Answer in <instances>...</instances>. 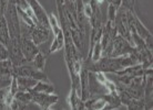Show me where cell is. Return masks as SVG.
I'll use <instances>...</instances> for the list:
<instances>
[{
    "label": "cell",
    "mask_w": 153,
    "mask_h": 110,
    "mask_svg": "<svg viewBox=\"0 0 153 110\" xmlns=\"http://www.w3.org/2000/svg\"><path fill=\"white\" fill-rule=\"evenodd\" d=\"M13 76H26V77H31L37 80L50 82L48 76L43 73V71L37 69L31 63H26L20 66H13Z\"/></svg>",
    "instance_id": "obj_1"
},
{
    "label": "cell",
    "mask_w": 153,
    "mask_h": 110,
    "mask_svg": "<svg viewBox=\"0 0 153 110\" xmlns=\"http://www.w3.org/2000/svg\"><path fill=\"white\" fill-rule=\"evenodd\" d=\"M32 96V103L39 106L41 109H50L54 106L59 100V96L54 94H45V93H36V91L29 90Z\"/></svg>",
    "instance_id": "obj_2"
},
{
    "label": "cell",
    "mask_w": 153,
    "mask_h": 110,
    "mask_svg": "<svg viewBox=\"0 0 153 110\" xmlns=\"http://www.w3.org/2000/svg\"><path fill=\"white\" fill-rule=\"evenodd\" d=\"M13 77V64L10 58L0 61V89L10 86Z\"/></svg>",
    "instance_id": "obj_3"
},
{
    "label": "cell",
    "mask_w": 153,
    "mask_h": 110,
    "mask_svg": "<svg viewBox=\"0 0 153 110\" xmlns=\"http://www.w3.org/2000/svg\"><path fill=\"white\" fill-rule=\"evenodd\" d=\"M134 51V46L131 44L130 42L126 40V39L121 36V35H117L113 40V49H112V53L110 56H121V55H126L130 54Z\"/></svg>",
    "instance_id": "obj_4"
},
{
    "label": "cell",
    "mask_w": 153,
    "mask_h": 110,
    "mask_svg": "<svg viewBox=\"0 0 153 110\" xmlns=\"http://www.w3.org/2000/svg\"><path fill=\"white\" fill-rule=\"evenodd\" d=\"M50 36V28H47L42 24H36L31 28L30 39L33 41L36 45H41L42 43H46Z\"/></svg>",
    "instance_id": "obj_5"
},
{
    "label": "cell",
    "mask_w": 153,
    "mask_h": 110,
    "mask_svg": "<svg viewBox=\"0 0 153 110\" xmlns=\"http://www.w3.org/2000/svg\"><path fill=\"white\" fill-rule=\"evenodd\" d=\"M29 7L32 9V11L36 15V19L38 21L39 24H42L47 28H50L49 25V17L47 15L46 10L43 9L41 4L39 2L38 0H27Z\"/></svg>",
    "instance_id": "obj_6"
},
{
    "label": "cell",
    "mask_w": 153,
    "mask_h": 110,
    "mask_svg": "<svg viewBox=\"0 0 153 110\" xmlns=\"http://www.w3.org/2000/svg\"><path fill=\"white\" fill-rule=\"evenodd\" d=\"M21 51L27 62L30 63L40 50L39 46L36 45L30 38H21Z\"/></svg>",
    "instance_id": "obj_7"
},
{
    "label": "cell",
    "mask_w": 153,
    "mask_h": 110,
    "mask_svg": "<svg viewBox=\"0 0 153 110\" xmlns=\"http://www.w3.org/2000/svg\"><path fill=\"white\" fill-rule=\"evenodd\" d=\"M6 11L0 9V43L9 47L10 45V34H9V28L6 19Z\"/></svg>",
    "instance_id": "obj_8"
},
{
    "label": "cell",
    "mask_w": 153,
    "mask_h": 110,
    "mask_svg": "<svg viewBox=\"0 0 153 110\" xmlns=\"http://www.w3.org/2000/svg\"><path fill=\"white\" fill-rule=\"evenodd\" d=\"M15 77L17 78L19 90H23V91L32 89L36 86L37 82H38L37 79H33L31 77H26V76H15Z\"/></svg>",
    "instance_id": "obj_9"
},
{
    "label": "cell",
    "mask_w": 153,
    "mask_h": 110,
    "mask_svg": "<svg viewBox=\"0 0 153 110\" xmlns=\"http://www.w3.org/2000/svg\"><path fill=\"white\" fill-rule=\"evenodd\" d=\"M36 93H45V94H54V86L51 82H46V80H38L36 86L32 89H30Z\"/></svg>",
    "instance_id": "obj_10"
},
{
    "label": "cell",
    "mask_w": 153,
    "mask_h": 110,
    "mask_svg": "<svg viewBox=\"0 0 153 110\" xmlns=\"http://www.w3.org/2000/svg\"><path fill=\"white\" fill-rule=\"evenodd\" d=\"M63 46H65V35H63V30H62L59 33L54 34L53 42L51 43V46L49 49V54L60 51L63 49Z\"/></svg>",
    "instance_id": "obj_11"
},
{
    "label": "cell",
    "mask_w": 153,
    "mask_h": 110,
    "mask_svg": "<svg viewBox=\"0 0 153 110\" xmlns=\"http://www.w3.org/2000/svg\"><path fill=\"white\" fill-rule=\"evenodd\" d=\"M46 62H47V56L42 53L41 51H39L38 53H37V55L33 57V60H32L30 63L35 66L36 68L39 69V71H45Z\"/></svg>",
    "instance_id": "obj_12"
},
{
    "label": "cell",
    "mask_w": 153,
    "mask_h": 110,
    "mask_svg": "<svg viewBox=\"0 0 153 110\" xmlns=\"http://www.w3.org/2000/svg\"><path fill=\"white\" fill-rule=\"evenodd\" d=\"M89 57H90V61L91 62H97L98 60H100L102 57V45H101L100 41L97 42L96 44L90 49Z\"/></svg>",
    "instance_id": "obj_13"
},
{
    "label": "cell",
    "mask_w": 153,
    "mask_h": 110,
    "mask_svg": "<svg viewBox=\"0 0 153 110\" xmlns=\"http://www.w3.org/2000/svg\"><path fill=\"white\" fill-rule=\"evenodd\" d=\"M48 17H49L50 30L53 32V35L59 33L60 31H62V28H61V25L59 24V22H58V19H57V17H56V15L50 13V15H48Z\"/></svg>",
    "instance_id": "obj_14"
},
{
    "label": "cell",
    "mask_w": 153,
    "mask_h": 110,
    "mask_svg": "<svg viewBox=\"0 0 153 110\" xmlns=\"http://www.w3.org/2000/svg\"><path fill=\"white\" fill-rule=\"evenodd\" d=\"M9 56H10V54H9V49H8L6 45H4L2 43H0V61L8 60Z\"/></svg>",
    "instance_id": "obj_15"
},
{
    "label": "cell",
    "mask_w": 153,
    "mask_h": 110,
    "mask_svg": "<svg viewBox=\"0 0 153 110\" xmlns=\"http://www.w3.org/2000/svg\"><path fill=\"white\" fill-rule=\"evenodd\" d=\"M117 11H118V9L113 4H109V8H108V21H113L114 22Z\"/></svg>",
    "instance_id": "obj_16"
},
{
    "label": "cell",
    "mask_w": 153,
    "mask_h": 110,
    "mask_svg": "<svg viewBox=\"0 0 153 110\" xmlns=\"http://www.w3.org/2000/svg\"><path fill=\"white\" fill-rule=\"evenodd\" d=\"M18 90H19V88H18V83H17V78H16L15 76L12 77L11 79V83H10V86H9V91L11 93L12 95H15L18 93Z\"/></svg>",
    "instance_id": "obj_17"
},
{
    "label": "cell",
    "mask_w": 153,
    "mask_h": 110,
    "mask_svg": "<svg viewBox=\"0 0 153 110\" xmlns=\"http://www.w3.org/2000/svg\"><path fill=\"white\" fill-rule=\"evenodd\" d=\"M108 2L110 4H113L117 9H119V8L122 6V0H108Z\"/></svg>",
    "instance_id": "obj_18"
},
{
    "label": "cell",
    "mask_w": 153,
    "mask_h": 110,
    "mask_svg": "<svg viewBox=\"0 0 153 110\" xmlns=\"http://www.w3.org/2000/svg\"><path fill=\"white\" fill-rule=\"evenodd\" d=\"M96 1H97V4H102L104 0H96Z\"/></svg>",
    "instance_id": "obj_19"
}]
</instances>
